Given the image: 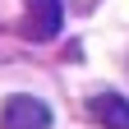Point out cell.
I'll use <instances>...</instances> for the list:
<instances>
[{"instance_id":"obj_1","label":"cell","mask_w":129,"mask_h":129,"mask_svg":"<svg viewBox=\"0 0 129 129\" xmlns=\"http://www.w3.org/2000/svg\"><path fill=\"white\" fill-rule=\"evenodd\" d=\"M0 129H51V106L32 92H14L0 106Z\"/></svg>"},{"instance_id":"obj_2","label":"cell","mask_w":129,"mask_h":129,"mask_svg":"<svg viewBox=\"0 0 129 129\" xmlns=\"http://www.w3.org/2000/svg\"><path fill=\"white\" fill-rule=\"evenodd\" d=\"M64 23V5L60 0H23V37L32 42H51Z\"/></svg>"},{"instance_id":"obj_3","label":"cell","mask_w":129,"mask_h":129,"mask_svg":"<svg viewBox=\"0 0 129 129\" xmlns=\"http://www.w3.org/2000/svg\"><path fill=\"white\" fill-rule=\"evenodd\" d=\"M88 115L106 129H129V102L120 92H92L88 97Z\"/></svg>"}]
</instances>
